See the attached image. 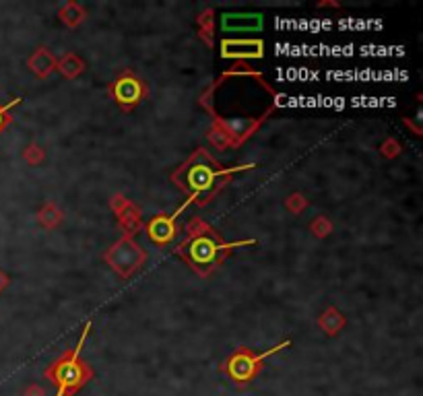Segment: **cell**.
Segmentation results:
<instances>
[{"label": "cell", "mask_w": 423, "mask_h": 396, "mask_svg": "<svg viewBox=\"0 0 423 396\" xmlns=\"http://www.w3.org/2000/svg\"><path fill=\"white\" fill-rule=\"evenodd\" d=\"M188 239L178 248L180 256H184L186 263L190 264V268L198 270L201 275L211 272L217 264L221 263L223 256H227L232 250L244 248V246H252L256 244L254 239H242V241H223L217 236V232L201 223L194 221L188 225Z\"/></svg>", "instance_id": "7a4b0ae2"}, {"label": "cell", "mask_w": 423, "mask_h": 396, "mask_svg": "<svg viewBox=\"0 0 423 396\" xmlns=\"http://www.w3.org/2000/svg\"><path fill=\"white\" fill-rule=\"evenodd\" d=\"M223 58H263L265 44L263 40H223L221 42Z\"/></svg>", "instance_id": "52a82bcc"}, {"label": "cell", "mask_w": 423, "mask_h": 396, "mask_svg": "<svg viewBox=\"0 0 423 396\" xmlns=\"http://www.w3.org/2000/svg\"><path fill=\"white\" fill-rule=\"evenodd\" d=\"M252 167H254V163H248V165H234V167H221L205 149H198V151L188 159L184 165L172 176V180L180 186L182 190L188 192V200H186L184 205L174 212L172 217L176 219V217L184 211L188 205H192V203L207 205L213 196L232 180V176H234L236 172L252 169Z\"/></svg>", "instance_id": "6da1fadb"}, {"label": "cell", "mask_w": 423, "mask_h": 396, "mask_svg": "<svg viewBox=\"0 0 423 396\" xmlns=\"http://www.w3.org/2000/svg\"><path fill=\"white\" fill-rule=\"evenodd\" d=\"M6 285H8V277H6V275H4V272L0 270V291L4 289Z\"/></svg>", "instance_id": "7c38bea8"}, {"label": "cell", "mask_w": 423, "mask_h": 396, "mask_svg": "<svg viewBox=\"0 0 423 396\" xmlns=\"http://www.w3.org/2000/svg\"><path fill=\"white\" fill-rule=\"evenodd\" d=\"M109 91H112L114 100L122 106V109L131 112L143 100L145 85H143V80L136 79L133 73H126V75L118 77V79L112 83Z\"/></svg>", "instance_id": "8992f818"}, {"label": "cell", "mask_w": 423, "mask_h": 396, "mask_svg": "<svg viewBox=\"0 0 423 396\" xmlns=\"http://www.w3.org/2000/svg\"><path fill=\"white\" fill-rule=\"evenodd\" d=\"M291 344V341H283L281 344H277V347H273V349H268L265 353H252L250 349H246V347H242L238 349L230 359H227V371H230V376L236 380V382H250L258 370H261V366H263V361L268 359L270 355H275V353H279V351H283V349H287Z\"/></svg>", "instance_id": "277c9868"}, {"label": "cell", "mask_w": 423, "mask_h": 396, "mask_svg": "<svg viewBox=\"0 0 423 396\" xmlns=\"http://www.w3.org/2000/svg\"><path fill=\"white\" fill-rule=\"evenodd\" d=\"M263 27L261 13H225L221 17L223 31H258Z\"/></svg>", "instance_id": "ba28073f"}, {"label": "cell", "mask_w": 423, "mask_h": 396, "mask_svg": "<svg viewBox=\"0 0 423 396\" xmlns=\"http://www.w3.org/2000/svg\"><path fill=\"white\" fill-rule=\"evenodd\" d=\"M176 232H178V227H176V219L172 215H157L147 225L149 238L153 239L155 244H159V246L169 244L172 239L176 238Z\"/></svg>", "instance_id": "9c48e42d"}, {"label": "cell", "mask_w": 423, "mask_h": 396, "mask_svg": "<svg viewBox=\"0 0 423 396\" xmlns=\"http://www.w3.org/2000/svg\"><path fill=\"white\" fill-rule=\"evenodd\" d=\"M345 324V318L335 310V308H328L322 318H320V326L328 332V335H335L337 330H341V326Z\"/></svg>", "instance_id": "30bf717a"}, {"label": "cell", "mask_w": 423, "mask_h": 396, "mask_svg": "<svg viewBox=\"0 0 423 396\" xmlns=\"http://www.w3.org/2000/svg\"><path fill=\"white\" fill-rule=\"evenodd\" d=\"M21 104V97H17V100H13L8 106H0V132L4 131V126L11 122V116H8V112H11V107L13 106H19Z\"/></svg>", "instance_id": "8fae6325"}, {"label": "cell", "mask_w": 423, "mask_h": 396, "mask_svg": "<svg viewBox=\"0 0 423 396\" xmlns=\"http://www.w3.org/2000/svg\"><path fill=\"white\" fill-rule=\"evenodd\" d=\"M106 260L118 275L131 277L134 270H138L147 260V254H145V250H141V246L136 241H133L131 238H122L118 244H114V248H109Z\"/></svg>", "instance_id": "5b68a950"}, {"label": "cell", "mask_w": 423, "mask_h": 396, "mask_svg": "<svg viewBox=\"0 0 423 396\" xmlns=\"http://www.w3.org/2000/svg\"><path fill=\"white\" fill-rule=\"evenodd\" d=\"M91 330V322L83 328V335H81L79 343L73 351L64 353L60 359L54 361V366L48 370V378L52 380L54 384L58 386V395L56 396H64L68 392H75L77 388H81L87 378L91 376L89 368L83 364L81 359V351H83V344L87 341V335Z\"/></svg>", "instance_id": "3957f363"}]
</instances>
